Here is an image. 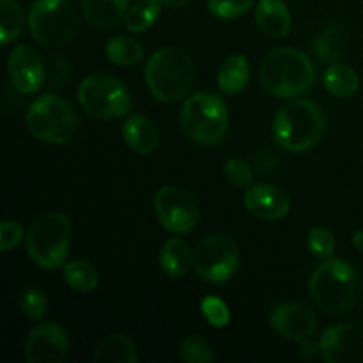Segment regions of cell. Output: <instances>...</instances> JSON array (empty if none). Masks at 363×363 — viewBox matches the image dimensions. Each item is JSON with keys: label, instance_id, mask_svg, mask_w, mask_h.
<instances>
[{"label": "cell", "instance_id": "7402d4cb", "mask_svg": "<svg viewBox=\"0 0 363 363\" xmlns=\"http://www.w3.org/2000/svg\"><path fill=\"white\" fill-rule=\"evenodd\" d=\"M347 35L340 25L332 23L315 38L314 52L321 62L335 64L346 52Z\"/></svg>", "mask_w": 363, "mask_h": 363}, {"label": "cell", "instance_id": "8fae6325", "mask_svg": "<svg viewBox=\"0 0 363 363\" xmlns=\"http://www.w3.org/2000/svg\"><path fill=\"white\" fill-rule=\"evenodd\" d=\"M158 220L174 234L190 233L199 220V206L184 188L163 186L155 197Z\"/></svg>", "mask_w": 363, "mask_h": 363}, {"label": "cell", "instance_id": "6da1fadb", "mask_svg": "<svg viewBox=\"0 0 363 363\" xmlns=\"http://www.w3.org/2000/svg\"><path fill=\"white\" fill-rule=\"evenodd\" d=\"M259 78L269 96L289 99L303 94L314 85L315 69L303 52L284 46L266 55Z\"/></svg>", "mask_w": 363, "mask_h": 363}, {"label": "cell", "instance_id": "74e56055", "mask_svg": "<svg viewBox=\"0 0 363 363\" xmlns=\"http://www.w3.org/2000/svg\"><path fill=\"white\" fill-rule=\"evenodd\" d=\"M353 245L358 250L363 252V230H358V233L353 234Z\"/></svg>", "mask_w": 363, "mask_h": 363}, {"label": "cell", "instance_id": "e0dca14e", "mask_svg": "<svg viewBox=\"0 0 363 363\" xmlns=\"http://www.w3.org/2000/svg\"><path fill=\"white\" fill-rule=\"evenodd\" d=\"M123 138L128 147L137 155H151L160 144L156 124L145 116H130L123 124Z\"/></svg>", "mask_w": 363, "mask_h": 363}, {"label": "cell", "instance_id": "d6986e66", "mask_svg": "<svg viewBox=\"0 0 363 363\" xmlns=\"http://www.w3.org/2000/svg\"><path fill=\"white\" fill-rule=\"evenodd\" d=\"M85 20L96 28H113L128 13V0H82Z\"/></svg>", "mask_w": 363, "mask_h": 363}, {"label": "cell", "instance_id": "83f0119b", "mask_svg": "<svg viewBox=\"0 0 363 363\" xmlns=\"http://www.w3.org/2000/svg\"><path fill=\"white\" fill-rule=\"evenodd\" d=\"M64 280L77 293H89L98 287L99 277L91 262L77 259L64 264Z\"/></svg>", "mask_w": 363, "mask_h": 363}, {"label": "cell", "instance_id": "ffe728a7", "mask_svg": "<svg viewBox=\"0 0 363 363\" xmlns=\"http://www.w3.org/2000/svg\"><path fill=\"white\" fill-rule=\"evenodd\" d=\"M160 264L162 269L172 279H181L188 273L190 266L194 264V254L190 247L181 238H172L165 241L160 250Z\"/></svg>", "mask_w": 363, "mask_h": 363}, {"label": "cell", "instance_id": "8d00e7d4", "mask_svg": "<svg viewBox=\"0 0 363 363\" xmlns=\"http://www.w3.org/2000/svg\"><path fill=\"white\" fill-rule=\"evenodd\" d=\"M301 342L303 344H301L300 351H298L301 358H307V360H311V358H314L315 354L319 353V342L318 344L312 342L311 339H305V340H301Z\"/></svg>", "mask_w": 363, "mask_h": 363}, {"label": "cell", "instance_id": "ba28073f", "mask_svg": "<svg viewBox=\"0 0 363 363\" xmlns=\"http://www.w3.org/2000/svg\"><path fill=\"white\" fill-rule=\"evenodd\" d=\"M28 27L39 45L59 48L77 34V9L67 0H35L28 13Z\"/></svg>", "mask_w": 363, "mask_h": 363}, {"label": "cell", "instance_id": "836d02e7", "mask_svg": "<svg viewBox=\"0 0 363 363\" xmlns=\"http://www.w3.org/2000/svg\"><path fill=\"white\" fill-rule=\"evenodd\" d=\"M225 176L234 186L247 188L254 183V172L247 162L240 158H230L225 162Z\"/></svg>", "mask_w": 363, "mask_h": 363}, {"label": "cell", "instance_id": "484cf974", "mask_svg": "<svg viewBox=\"0 0 363 363\" xmlns=\"http://www.w3.org/2000/svg\"><path fill=\"white\" fill-rule=\"evenodd\" d=\"M25 27V13L14 0H0V43L7 46L20 38Z\"/></svg>", "mask_w": 363, "mask_h": 363}, {"label": "cell", "instance_id": "7c38bea8", "mask_svg": "<svg viewBox=\"0 0 363 363\" xmlns=\"http://www.w3.org/2000/svg\"><path fill=\"white\" fill-rule=\"evenodd\" d=\"M319 354L328 363H363V325L330 326L319 339Z\"/></svg>", "mask_w": 363, "mask_h": 363}, {"label": "cell", "instance_id": "4dcf8cb0", "mask_svg": "<svg viewBox=\"0 0 363 363\" xmlns=\"http://www.w3.org/2000/svg\"><path fill=\"white\" fill-rule=\"evenodd\" d=\"M308 250L319 259H332L335 252V236L325 227H314L307 236Z\"/></svg>", "mask_w": 363, "mask_h": 363}, {"label": "cell", "instance_id": "5b68a950", "mask_svg": "<svg viewBox=\"0 0 363 363\" xmlns=\"http://www.w3.org/2000/svg\"><path fill=\"white\" fill-rule=\"evenodd\" d=\"M181 128L199 145H216L229 128V110L218 94L201 91L191 94L181 108Z\"/></svg>", "mask_w": 363, "mask_h": 363}, {"label": "cell", "instance_id": "d590c367", "mask_svg": "<svg viewBox=\"0 0 363 363\" xmlns=\"http://www.w3.org/2000/svg\"><path fill=\"white\" fill-rule=\"evenodd\" d=\"M67 66L66 59H62V57H57L55 62H53V71H52V85H60L64 82V78H66V74H60V69H64V67Z\"/></svg>", "mask_w": 363, "mask_h": 363}, {"label": "cell", "instance_id": "3957f363", "mask_svg": "<svg viewBox=\"0 0 363 363\" xmlns=\"http://www.w3.org/2000/svg\"><path fill=\"white\" fill-rule=\"evenodd\" d=\"M308 291L314 303L328 314L350 311L358 298L360 280L357 272L340 259H325L312 273Z\"/></svg>", "mask_w": 363, "mask_h": 363}, {"label": "cell", "instance_id": "7a4b0ae2", "mask_svg": "<svg viewBox=\"0 0 363 363\" xmlns=\"http://www.w3.org/2000/svg\"><path fill=\"white\" fill-rule=\"evenodd\" d=\"M326 116L318 103L294 99L279 110L273 121V138L287 151L301 152L314 147L326 133Z\"/></svg>", "mask_w": 363, "mask_h": 363}, {"label": "cell", "instance_id": "9a60e30c", "mask_svg": "<svg viewBox=\"0 0 363 363\" xmlns=\"http://www.w3.org/2000/svg\"><path fill=\"white\" fill-rule=\"evenodd\" d=\"M269 323L277 335L287 340L311 339L318 326L314 312L305 305L294 303V301L277 305L269 315Z\"/></svg>", "mask_w": 363, "mask_h": 363}, {"label": "cell", "instance_id": "4316f807", "mask_svg": "<svg viewBox=\"0 0 363 363\" xmlns=\"http://www.w3.org/2000/svg\"><path fill=\"white\" fill-rule=\"evenodd\" d=\"M162 0H138L128 9L124 25L130 32H144L158 21L162 13Z\"/></svg>", "mask_w": 363, "mask_h": 363}, {"label": "cell", "instance_id": "2e32d148", "mask_svg": "<svg viewBox=\"0 0 363 363\" xmlns=\"http://www.w3.org/2000/svg\"><path fill=\"white\" fill-rule=\"evenodd\" d=\"M245 208L255 218L275 222L289 213L291 201L282 188L273 184H255L245 194Z\"/></svg>", "mask_w": 363, "mask_h": 363}, {"label": "cell", "instance_id": "44dd1931", "mask_svg": "<svg viewBox=\"0 0 363 363\" xmlns=\"http://www.w3.org/2000/svg\"><path fill=\"white\" fill-rule=\"evenodd\" d=\"M250 80V64L243 55H230L218 69V87L223 94H238Z\"/></svg>", "mask_w": 363, "mask_h": 363}, {"label": "cell", "instance_id": "cb8c5ba5", "mask_svg": "<svg viewBox=\"0 0 363 363\" xmlns=\"http://www.w3.org/2000/svg\"><path fill=\"white\" fill-rule=\"evenodd\" d=\"M323 85L335 98H350L360 87V78L353 67L333 64L323 73Z\"/></svg>", "mask_w": 363, "mask_h": 363}, {"label": "cell", "instance_id": "f35d334b", "mask_svg": "<svg viewBox=\"0 0 363 363\" xmlns=\"http://www.w3.org/2000/svg\"><path fill=\"white\" fill-rule=\"evenodd\" d=\"M162 2L165 4V6H170V7H183V6H186L190 0H162Z\"/></svg>", "mask_w": 363, "mask_h": 363}, {"label": "cell", "instance_id": "5bb4252c", "mask_svg": "<svg viewBox=\"0 0 363 363\" xmlns=\"http://www.w3.org/2000/svg\"><path fill=\"white\" fill-rule=\"evenodd\" d=\"M7 71L14 87L23 94L38 92L45 84L43 57L28 45H20L11 52Z\"/></svg>", "mask_w": 363, "mask_h": 363}, {"label": "cell", "instance_id": "52a82bcc", "mask_svg": "<svg viewBox=\"0 0 363 363\" xmlns=\"http://www.w3.org/2000/svg\"><path fill=\"white\" fill-rule=\"evenodd\" d=\"M27 128L38 140L46 144H66L78 130V116L64 98L45 94L27 110Z\"/></svg>", "mask_w": 363, "mask_h": 363}, {"label": "cell", "instance_id": "4fadbf2b", "mask_svg": "<svg viewBox=\"0 0 363 363\" xmlns=\"http://www.w3.org/2000/svg\"><path fill=\"white\" fill-rule=\"evenodd\" d=\"M69 353V337L57 323H39L25 342V362L60 363Z\"/></svg>", "mask_w": 363, "mask_h": 363}, {"label": "cell", "instance_id": "d4e9b609", "mask_svg": "<svg viewBox=\"0 0 363 363\" xmlns=\"http://www.w3.org/2000/svg\"><path fill=\"white\" fill-rule=\"evenodd\" d=\"M106 57L116 66H135L144 59V48L135 39L126 35H117L112 38L105 46Z\"/></svg>", "mask_w": 363, "mask_h": 363}, {"label": "cell", "instance_id": "277c9868", "mask_svg": "<svg viewBox=\"0 0 363 363\" xmlns=\"http://www.w3.org/2000/svg\"><path fill=\"white\" fill-rule=\"evenodd\" d=\"M195 67L190 57L177 48H160L145 66V84L156 99L176 103L190 92Z\"/></svg>", "mask_w": 363, "mask_h": 363}, {"label": "cell", "instance_id": "d6a6232c", "mask_svg": "<svg viewBox=\"0 0 363 363\" xmlns=\"http://www.w3.org/2000/svg\"><path fill=\"white\" fill-rule=\"evenodd\" d=\"M20 311L32 319H41L48 311V300L39 289H25L18 298Z\"/></svg>", "mask_w": 363, "mask_h": 363}, {"label": "cell", "instance_id": "603a6c76", "mask_svg": "<svg viewBox=\"0 0 363 363\" xmlns=\"http://www.w3.org/2000/svg\"><path fill=\"white\" fill-rule=\"evenodd\" d=\"M96 363H137V351L128 337L116 333L99 342L94 351Z\"/></svg>", "mask_w": 363, "mask_h": 363}, {"label": "cell", "instance_id": "1f68e13d", "mask_svg": "<svg viewBox=\"0 0 363 363\" xmlns=\"http://www.w3.org/2000/svg\"><path fill=\"white\" fill-rule=\"evenodd\" d=\"M202 315L206 318V321L209 323L215 328H223V326L229 325L230 321V312L229 307L223 300L216 296H206L201 303Z\"/></svg>", "mask_w": 363, "mask_h": 363}, {"label": "cell", "instance_id": "f546056e", "mask_svg": "<svg viewBox=\"0 0 363 363\" xmlns=\"http://www.w3.org/2000/svg\"><path fill=\"white\" fill-rule=\"evenodd\" d=\"M255 0H208V9L213 16L233 20L247 14Z\"/></svg>", "mask_w": 363, "mask_h": 363}, {"label": "cell", "instance_id": "e575fe53", "mask_svg": "<svg viewBox=\"0 0 363 363\" xmlns=\"http://www.w3.org/2000/svg\"><path fill=\"white\" fill-rule=\"evenodd\" d=\"M21 238H23V229H21L20 223L13 222V220H4L0 223V248H2V252L16 247Z\"/></svg>", "mask_w": 363, "mask_h": 363}, {"label": "cell", "instance_id": "30bf717a", "mask_svg": "<svg viewBox=\"0 0 363 363\" xmlns=\"http://www.w3.org/2000/svg\"><path fill=\"white\" fill-rule=\"evenodd\" d=\"M240 266V248L223 233L208 234L194 252V268L208 284H223L234 277Z\"/></svg>", "mask_w": 363, "mask_h": 363}, {"label": "cell", "instance_id": "f1b7e54d", "mask_svg": "<svg viewBox=\"0 0 363 363\" xmlns=\"http://www.w3.org/2000/svg\"><path fill=\"white\" fill-rule=\"evenodd\" d=\"M179 353L184 362L190 363H209L215 360V353H213L211 344L199 335L184 339L179 347Z\"/></svg>", "mask_w": 363, "mask_h": 363}, {"label": "cell", "instance_id": "8992f818", "mask_svg": "<svg viewBox=\"0 0 363 363\" xmlns=\"http://www.w3.org/2000/svg\"><path fill=\"white\" fill-rule=\"evenodd\" d=\"M71 240V223L64 213L50 211L28 227L25 247L32 261L45 269L64 264Z\"/></svg>", "mask_w": 363, "mask_h": 363}, {"label": "cell", "instance_id": "ac0fdd59", "mask_svg": "<svg viewBox=\"0 0 363 363\" xmlns=\"http://www.w3.org/2000/svg\"><path fill=\"white\" fill-rule=\"evenodd\" d=\"M255 21L266 35L284 39L291 32V13L284 0H259Z\"/></svg>", "mask_w": 363, "mask_h": 363}, {"label": "cell", "instance_id": "9c48e42d", "mask_svg": "<svg viewBox=\"0 0 363 363\" xmlns=\"http://www.w3.org/2000/svg\"><path fill=\"white\" fill-rule=\"evenodd\" d=\"M78 101L89 116L96 119L124 117L131 108L128 89L119 78L106 73L89 74L78 87Z\"/></svg>", "mask_w": 363, "mask_h": 363}]
</instances>
